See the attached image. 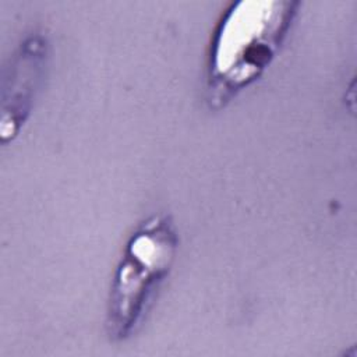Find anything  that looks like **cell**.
<instances>
[{
	"mask_svg": "<svg viewBox=\"0 0 357 357\" xmlns=\"http://www.w3.org/2000/svg\"><path fill=\"white\" fill-rule=\"evenodd\" d=\"M298 3L243 0L223 14L211 45L208 88L212 103H223L269 66L283 42Z\"/></svg>",
	"mask_w": 357,
	"mask_h": 357,
	"instance_id": "cell-1",
	"label": "cell"
},
{
	"mask_svg": "<svg viewBox=\"0 0 357 357\" xmlns=\"http://www.w3.org/2000/svg\"><path fill=\"white\" fill-rule=\"evenodd\" d=\"M178 237L172 219L155 215L130 237L112 282L106 329L113 340L131 335L176 259Z\"/></svg>",
	"mask_w": 357,
	"mask_h": 357,
	"instance_id": "cell-2",
	"label": "cell"
},
{
	"mask_svg": "<svg viewBox=\"0 0 357 357\" xmlns=\"http://www.w3.org/2000/svg\"><path fill=\"white\" fill-rule=\"evenodd\" d=\"M47 66V42L42 35L26 38L10 59L1 86V139L13 138L26 120Z\"/></svg>",
	"mask_w": 357,
	"mask_h": 357,
	"instance_id": "cell-3",
	"label": "cell"
}]
</instances>
